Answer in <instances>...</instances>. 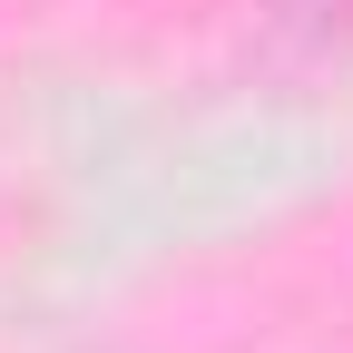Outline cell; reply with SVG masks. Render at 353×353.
<instances>
[{
    "instance_id": "obj_1",
    "label": "cell",
    "mask_w": 353,
    "mask_h": 353,
    "mask_svg": "<svg viewBox=\"0 0 353 353\" xmlns=\"http://www.w3.org/2000/svg\"><path fill=\"white\" fill-rule=\"evenodd\" d=\"M294 30H353V0H285Z\"/></svg>"
}]
</instances>
